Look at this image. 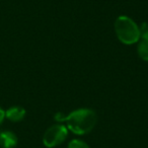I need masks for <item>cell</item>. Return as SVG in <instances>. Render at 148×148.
Returning <instances> with one entry per match:
<instances>
[{
  "mask_svg": "<svg viewBox=\"0 0 148 148\" xmlns=\"http://www.w3.org/2000/svg\"><path fill=\"white\" fill-rule=\"evenodd\" d=\"M66 127L76 135H85L95 128L97 116L90 109H78L65 117Z\"/></svg>",
  "mask_w": 148,
  "mask_h": 148,
  "instance_id": "obj_1",
  "label": "cell"
},
{
  "mask_svg": "<svg viewBox=\"0 0 148 148\" xmlns=\"http://www.w3.org/2000/svg\"><path fill=\"white\" fill-rule=\"evenodd\" d=\"M115 32L117 38L125 45H132L140 40V27L137 23L126 15H121L115 21Z\"/></svg>",
  "mask_w": 148,
  "mask_h": 148,
  "instance_id": "obj_2",
  "label": "cell"
},
{
  "mask_svg": "<svg viewBox=\"0 0 148 148\" xmlns=\"http://www.w3.org/2000/svg\"><path fill=\"white\" fill-rule=\"evenodd\" d=\"M68 136V129L66 126L56 124L47 129L43 137V143L46 147L54 148L62 144Z\"/></svg>",
  "mask_w": 148,
  "mask_h": 148,
  "instance_id": "obj_3",
  "label": "cell"
},
{
  "mask_svg": "<svg viewBox=\"0 0 148 148\" xmlns=\"http://www.w3.org/2000/svg\"><path fill=\"white\" fill-rule=\"evenodd\" d=\"M0 145L2 148H14L17 145V137L11 131L0 133Z\"/></svg>",
  "mask_w": 148,
  "mask_h": 148,
  "instance_id": "obj_4",
  "label": "cell"
},
{
  "mask_svg": "<svg viewBox=\"0 0 148 148\" xmlns=\"http://www.w3.org/2000/svg\"><path fill=\"white\" fill-rule=\"evenodd\" d=\"M25 110L21 107H11L5 111V118L12 122H19L25 118Z\"/></svg>",
  "mask_w": 148,
  "mask_h": 148,
  "instance_id": "obj_5",
  "label": "cell"
},
{
  "mask_svg": "<svg viewBox=\"0 0 148 148\" xmlns=\"http://www.w3.org/2000/svg\"><path fill=\"white\" fill-rule=\"evenodd\" d=\"M138 55L142 60L148 62V40L141 39L138 44Z\"/></svg>",
  "mask_w": 148,
  "mask_h": 148,
  "instance_id": "obj_6",
  "label": "cell"
},
{
  "mask_svg": "<svg viewBox=\"0 0 148 148\" xmlns=\"http://www.w3.org/2000/svg\"><path fill=\"white\" fill-rule=\"evenodd\" d=\"M68 148H90L87 143L80 139H73L69 142L68 144Z\"/></svg>",
  "mask_w": 148,
  "mask_h": 148,
  "instance_id": "obj_7",
  "label": "cell"
},
{
  "mask_svg": "<svg viewBox=\"0 0 148 148\" xmlns=\"http://www.w3.org/2000/svg\"><path fill=\"white\" fill-rule=\"evenodd\" d=\"M140 37L142 39L148 40V25L147 23H143L140 27Z\"/></svg>",
  "mask_w": 148,
  "mask_h": 148,
  "instance_id": "obj_8",
  "label": "cell"
},
{
  "mask_svg": "<svg viewBox=\"0 0 148 148\" xmlns=\"http://www.w3.org/2000/svg\"><path fill=\"white\" fill-rule=\"evenodd\" d=\"M5 119V111L0 107V124L2 123Z\"/></svg>",
  "mask_w": 148,
  "mask_h": 148,
  "instance_id": "obj_9",
  "label": "cell"
}]
</instances>
